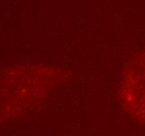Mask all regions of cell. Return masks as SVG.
I'll use <instances>...</instances> for the list:
<instances>
[{
    "label": "cell",
    "instance_id": "1",
    "mask_svg": "<svg viewBox=\"0 0 145 136\" xmlns=\"http://www.w3.org/2000/svg\"><path fill=\"white\" fill-rule=\"evenodd\" d=\"M121 93L126 107L145 120V53L127 65Z\"/></svg>",
    "mask_w": 145,
    "mask_h": 136
}]
</instances>
